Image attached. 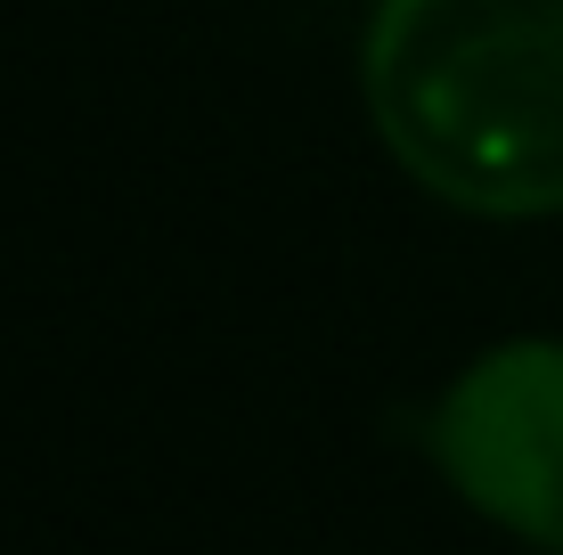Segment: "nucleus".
<instances>
[{
    "label": "nucleus",
    "mask_w": 563,
    "mask_h": 555,
    "mask_svg": "<svg viewBox=\"0 0 563 555\" xmlns=\"http://www.w3.org/2000/svg\"><path fill=\"white\" fill-rule=\"evenodd\" d=\"M360 90L393 164L441 204L563 213V0H376Z\"/></svg>",
    "instance_id": "obj_1"
},
{
    "label": "nucleus",
    "mask_w": 563,
    "mask_h": 555,
    "mask_svg": "<svg viewBox=\"0 0 563 555\" xmlns=\"http://www.w3.org/2000/svg\"><path fill=\"white\" fill-rule=\"evenodd\" d=\"M424 449L482 523L563 555V343L515 335L465 359L424 425Z\"/></svg>",
    "instance_id": "obj_2"
}]
</instances>
